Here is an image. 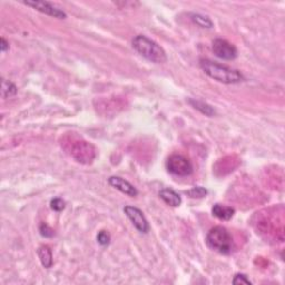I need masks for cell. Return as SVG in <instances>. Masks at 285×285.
I'll return each instance as SVG.
<instances>
[{
  "label": "cell",
  "instance_id": "11",
  "mask_svg": "<svg viewBox=\"0 0 285 285\" xmlns=\"http://www.w3.org/2000/svg\"><path fill=\"white\" fill-rule=\"evenodd\" d=\"M212 213L217 219L222 221H230L234 216L235 209L231 207V206H225L217 203L212 207Z\"/></svg>",
  "mask_w": 285,
  "mask_h": 285
},
{
  "label": "cell",
  "instance_id": "9",
  "mask_svg": "<svg viewBox=\"0 0 285 285\" xmlns=\"http://www.w3.org/2000/svg\"><path fill=\"white\" fill-rule=\"evenodd\" d=\"M108 184H110L111 187H114V189L129 197H136L138 195V190L136 187H135L132 183L119 177V176H111V177L108 178Z\"/></svg>",
  "mask_w": 285,
  "mask_h": 285
},
{
  "label": "cell",
  "instance_id": "19",
  "mask_svg": "<svg viewBox=\"0 0 285 285\" xmlns=\"http://www.w3.org/2000/svg\"><path fill=\"white\" fill-rule=\"evenodd\" d=\"M97 242L102 246H107L111 243V235L107 231H100L97 235Z\"/></svg>",
  "mask_w": 285,
  "mask_h": 285
},
{
  "label": "cell",
  "instance_id": "2",
  "mask_svg": "<svg viewBox=\"0 0 285 285\" xmlns=\"http://www.w3.org/2000/svg\"><path fill=\"white\" fill-rule=\"evenodd\" d=\"M200 67L204 73L211 77L212 79L225 85L239 84L244 80V76L241 71L233 69L226 65H222L211 59L202 58L200 59Z\"/></svg>",
  "mask_w": 285,
  "mask_h": 285
},
{
  "label": "cell",
  "instance_id": "18",
  "mask_svg": "<svg viewBox=\"0 0 285 285\" xmlns=\"http://www.w3.org/2000/svg\"><path fill=\"white\" fill-rule=\"evenodd\" d=\"M232 282H233L234 285H239V284L250 285V284H252V281L247 277L246 274H243V273H238V274H235Z\"/></svg>",
  "mask_w": 285,
  "mask_h": 285
},
{
  "label": "cell",
  "instance_id": "12",
  "mask_svg": "<svg viewBox=\"0 0 285 285\" xmlns=\"http://www.w3.org/2000/svg\"><path fill=\"white\" fill-rule=\"evenodd\" d=\"M38 256L41 265H43L45 269L51 268L52 263H54V260H52V252L49 246L41 245L38 249Z\"/></svg>",
  "mask_w": 285,
  "mask_h": 285
},
{
  "label": "cell",
  "instance_id": "8",
  "mask_svg": "<svg viewBox=\"0 0 285 285\" xmlns=\"http://www.w3.org/2000/svg\"><path fill=\"white\" fill-rule=\"evenodd\" d=\"M26 6L32 7V9H36L37 11H40L45 15H48V16H51L54 18H57V19H66L67 14L65 11L62 10L58 7L52 5L50 2L47 1H36V0H27V1H24Z\"/></svg>",
  "mask_w": 285,
  "mask_h": 285
},
{
  "label": "cell",
  "instance_id": "4",
  "mask_svg": "<svg viewBox=\"0 0 285 285\" xmlns=\"http://www.w3.org/2000/svg\"><path fill=\"white\" fill-rule=\"evenodd\" d=\"M206 243L212 250L221 254L227 255L233 251V238L224 226H215L206 235Z\"/></svg>",
  "mask_w": 285,
  "mask_h": 285
},
{
  "label": "cell",
  "instance_id": "6",
  "mask_svg": "<svg viewBox=\"0 0 285 285\" xmlns=\"http://www.w3.org/2000/svg\"><path fill=\"white\" fill-rule=\"evenodd\" d=\"M212 50L216 57L223 61H234L238 57V48L226 39L217 38L214 40Z\"/></svg>",
  "mask_w": 285,
  "mask_h": 285
},
{
  "label": "cell",
  "instance_id": "16",
  "mask_svg": "<svg viewBox=\"0 0 285 285\" xmlns=\"http://www.w3.org/2000/svg\"><path fill=\"white\" fill-rule=\"evenodd\" d=\"M186 194L192 198H203L207 195V190L202 186H195L192 190H187Z\"/></svg>",
  "mask_w": 285,
  "mask_h": 285
},
{
  "label": "cell",
  "instance_id": "1",
  "mask_svg": "<svg viewBox=\"0 0 285 285\" xmlns=\"http://www.w3.org/2000/svg\"><path fill=\"white\" fill-rule=\"evenodd\" d=\"M62 148L77 163L88 165L96 158V148L77 135L68 134L62 138Z\"/></svg>",
  "mask_w": 285,
  "mask_h": 285
},
{
  "label": "cell",
  "instance_id": "20",
  "mask_svg": "<svg viewBox=\"0 0 285 285\" xmlns=\"http://www.w3.org/2000/svg\"><path fill=\"white\" fill-rule=\"evenodd\" d=\"M39 232H40V235L44 236V238H52V236L55 235V232L52 228L49 226V225L46 224V223H41L40 226H39Z\"/></svg>",
  "mask_w": 285,
  "mask_h": 285
},
{
  "label": "cell",
  "instance_id": "15",
  "mask_svg": "<svg viewBox=\"0 0 285 285\" xmlns=\"http://www.w3.org/2000/svg\"><path fill=\"white\" fill-rule=\"evenodd\" d=\"M18 88L17 86L9 80L2 79L1 81V96L3 99L9 98V97H13L17 94Z\"/></svg>",
  "mask_w": 285,
  "mask_h": 285
},
{
  "label": "cell",
  "instance_id": "10",
  "mask_svg": "<svg viewBox=\"0 0 285 285\" xmlns=\"http://www.w3.org/2000/svg\"><path fill=\"white\" fill-rule=\"evenodd\" d=\"M159 197L172 207H178L182 204V197L177 192L172 189H164L159 192Z\"/></svg>",
  "mask_w": 285,
  "mask_h": 285
},
{
  "label": "cell",
  "instance_id": "13",
  "mask_svg": "<svg viewBox=\"0 0 285 285\" xmlns=\"http://www.w3.org/2000/svg\"><path fill=\"white\" fill-rule=\"evenodd\" d=\"M189 103L192 105V106L197 110L198 111H201L203 115L208 116V117H213L215 115V110L208 105L207 103L202 102V100H197V99H189Z\"/></svg>",
  "mask_w": 285,
  "mask_h": 285
},
{
  "label": "cell",
  "instance_id": "5",
  "mask_svg": "<svg viewBox=\"0 0 285 285\" xmlns=\"http://www.w3.org/2000/svg\"><path fill=\"white\" fill-rule=\"evenodd\" d=\"M166 168L171 174L181 176V177L190 175L194 171L192 162L186 156L181 155V154H173V155L168 157Z\"/></svg>",
  "mask_w": 285,
  "mask_h": 285
},
{
  "label": "cell",
  "instance_id": "7",
  "mask_svg": "<svg viewBox=\"0 0 285 285\" xmlns=\"http://www.w3.org/2000/svg\"><path fill=\"white\" fill-rule=\"evenodd\" d=\"M124 213L126 214V216L128 217L129 221L133 223L135 228L138 232L144 234L148 233L151 226H149V223L147 219H146V216L144 215V213L140 208L135 207V206L127 205L124 207Z\"/></svg>",
  "mask_w": 285,
  "mask_h": 285
},
{
  "label": "cell",
  "instance_id": "3",
  "mask_svg": "<svg viewBox=\"0 0 285 285\" xmlns=\"http://www.w3.org/2000/svg\"><path fill=\"white\" fill-rule=\"evenodd\" d=\"M133 48L147 61L155 63H164L167 61V55L156 41L148 37L138 35L133 39Z\"/></svg>",
  "mask_w": 285,
  "mask_h": 285
},
{
  "label": "cell",
  "instance_id": "14",
  "mask_svg": "<svg viewBox=\"0 0 285 285\" xmlns=\"http://www.w3.org/2000/svg\"><path fill=\"white\" fill-rule=\"evenodd\" d=\"M190 17L194 24H196L197 26H200L202 28H213V21L209 19L207 16H204L202 14H196V13H192L190 14Z\"/></svg>",
  "mask_w": 285,
  "mask_h": 285
},
{
  "label": "cell",
  "instance_id": "17",
  "mask_svg": "<svg viewBox=\"0 0 285 285\" xmlns=\"http://www.w3.org/2000/svg\"><path fill=\"white\" fill-rule=\"evenodd\" d=\"M50 207L55 212H62L66 207V202L59 197L52 198L50 201Z\"/></svg>",
  "mask_w": 285,
  "mask_h": 285
},
{
  "label": "cell",
  "instance_id": "21",
  "mask_svg": "<svg viewBox=\"0 0 285 285\" xmlns=\"http://www.w3.org/2000/svg\"><path fill=\"white\" fill-rule=\"evenodd\" d=\"M9 49V41L1 37V39H0V50L1 52H6L7 50Z\"/></svg>",
  "mask_w": 285,
  "mask_h": 285
}]
</instances>
